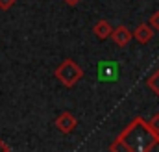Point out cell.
Returning <instances> with one entry per match:
<instances>
[{
	"mask_svg": "<svg viewBox=\"0 0 159 152\" xmlns=\"http://www.w3.org/2000/svg\"><path fill=\"white\" fill-rule=\"evenodd\" d=\"M15 2H17V0H0V11H7V9H11V7L15 6Z\"/></svg>",
	"mask_w": 159,
	"mask_h": 152,
	"instance_id": "obj_10",
	"label": "cell"
},
{
	"mask_svg": "<svg viewBox=\"0 0 159 152\" xmlns=\"http://www.w3.org/2000/svg\"><path fill=\"white\" fill-rule=\"evenodd\" d=\"M0 152H9V145H6L2 139H0Z\"/></svg>",
	"mask_w": 159,
	"mask_h": 152,
	"instance_id": "obj_12",
	"label": "cell"
},
{
	"mask_svg": "<svg viewBox=\"0 0 159 152\" xmlns=\"http://www.w3.org/2000/svg\"><path fill=\"white\" fill-rule=\"evenodd\" d=\"M109 37L113 39V43H115L117 46L124 48V46L129 45V41H131V37H133V34H131L124 24H120V26H117V28H113V32H111Z\"/></svg>",
	"mask_w": 159,
	"mask_h": 152,
	"instance_id": "obj_5",
	"label": "cell"
},
{
	"mask_svg": "<svg viewBox=\"0 0 159 152\" xmlns=\"http://www.w3.org/2000/svg\"><path fill=\"white\" fill-rule=\"evenodd\" d=\"M146 85H148V87H150V89H152V91L159 97V69H157V71H154L152 74L148 76Z\"/></svg>",
	"mask_w": 159,
	"mask_h": 152,
	"instance_id": "obj_8",
	"label": "cell"
},
{
	"mask_svg": "<svg viewBox=\"0 0 159 152\" xmlns=\"http://www.w3.org/2000/svg\"><path fill=\"white\" fill-rule=\"evenodd\" d=\"M119 63L115 61H100L98 63V80L100 82H117Z\"/></svg>",
	"mask_w": 159,
	"mask_h": 152,
	"instance_id": "obj_4",
	"label": "cell"
},
{
	"mask_svg": "<svg viewBox=\"0 0 159 152\" xmlns=\"http://www.w3.org/2000/svg\"><path fill=\"white\" fill-rule=\"evenodd\" d=\"M133 39H137L141 45H146L154 39V28L146 22H141L137 24V28L133 30Z\"/></svg>",
	"mask_w": 159,
	"mask_h": 152,
	"instance_id": "obj_6",
	"label": "cell"
},
{
	"mask_svg": "<svg viewBox=\"0 0 159 152\" xmlns=\"http://www.w3.org/2000/svg\"><path fill=\"white\" fill-rule=\"evenodd\" d=\"M63 2H65V4H69V6H78L81 0H63Z\"/></svg>",
	"mask_w": 159,
	"mask_h": 152,
	"instance_id": "obj_13",
	"label": "cell"
},
{
	"mask_svg": "<svg viewBox=\"0 0 159 152\" xmlns=\"http://www.w3.org/2000/svg\"><path fill=\"white\" fill-rule=\"evenodd\" d=\"M54 76L65 85V87H74L80 80L83 78V69L80 67L74 59H63L57 69L54 71Z\"/></svg>",
	"mask_w": 159,
	"mask_h": 152,
	"instance_id": "obj_2",
	"label": "cell"
},
{
	"mask_svg": "<svg viewBox=\"0 0 159 152\" xmlns=\"http://www.w3.org/2000/svg\"><path fill=\"white\" fill-rule=\"evenodd\" d=\"M111 32H113V26H111V24H109V21H106V19L98 21V22L93 26V34L96 36V39H100V41L109 39Z\"/></svg>",
	"mask_w": 159,
	"mask_h": 152,
	"instance_id": "obj_7",
	"label": "cell"
},
{
	"mask_svg": "<svg viewBox=\"0 0 159 152\" xmlns=\"http://www.w3.org/2000/svg\"><path fill=\"white\" fill-rule=\"evenodd\" d=\"M54 124H56V128L61 134H72L76 130V126H78V121H76V117L70 112H63V113H59L56 117Z\"/></svg>",
	"mask_w": 159,
	"mask_h": 152,
	"instance_id": "obj_3",
	"label": "cell"
},
{
	"mask_svg": "<svg viewBox=\"0 0 159 152\" xmlns=\"http://www.w3.org/2000/svg\"><path fill=\"white\" fill-rule=\"evenodd\" d=\"M148 24L154 28V32H156V30L159 32V11H154V13H152V17L148 19Z\"/></svg>",
	"mask_w": 159,
	"mask_h": 152,
	"instance_id": "obj_9",
	"label": "cell"
},
{
	"mask_svg": "<svg viewBox=\"0 0 159 152\" xmlns=\"http://www.w3.org/2000/svg\"><path fill=\"white\" fill-rule=\"evenodd\" d=\"M148 122H150V126H152V128L159 134V113H154V115H152V119H150Z\"/></svg>",
	"mask_w": 159,
	"mask_h": 152,
	"instance_id": "obj_11",
	"label": "cell"
},
{
	"mask_svg": "<svg viewBox=\"0 0 159 152\" xmlns=\"http://www.w3.org/2000/svg\"><path fill=\"white\" fill-rule=\"evenodd\" d=\"M109 150L117 152H157L159 134L143 117H135L119 137L109 145Z\"/></svg>",
	"mask_w": 159,
	"mask_h": 152,
	"instance_id": "obj_1",
	"label": "cell"
}]
</instances>
